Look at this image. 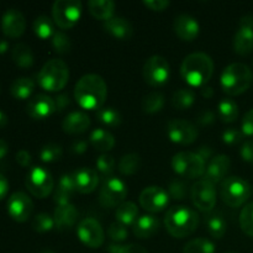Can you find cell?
Returning <instances> with one entry per match:
<instances>
[{
    "instance_id": "e0dca14e",
    "label": "cell",
    "mask_w": 253,
    "mask_h": 253,
    "mask_svg": "<svg viewBox=\"0 0 253 253\" xmlns=\"http://www.w3.org/2000/svg\"><path fill=\"white\" fill-rule=\"evenodd\" d=\"M169 195L161 187H147L141 192L140 204L150 212H160L167 208Z\"/></svg>"
},
{
    "instance_id": "4fadbf2b",
    "label": "cell",
    "mask_w": 253,
    "mask_h": 253,
    "mask_svg": "<svg viewBox=\"0 0 253 253\" xmlns=\"http://www.w3.org/2000/svg\"><path fill=\"white\" fill-rule=\"evenodd\" d=\"M77 236L83 245L90 249H99L105 241V232L98 220L93 217L83 219L77 227Z\"/></svg>"
},
{
    "instance_id": "f1b7e54d",
    "label": "cell",
    "mask_w": 253,
    "mask_h": 253,
    "mask_svg": "<svg viewBox=\"0 0 253 253\" xmlns=\"http://www.w3.org/2000/svg\"><path fill=\"white\" fill-rule=\"evenodd\" d=\"M88 9L93 17L108 21L115 12V2L111 0H90L88 2Z\"/></svg>"
},
{
    "instance_id": "ee69618b",
    "label": "cell",
    "mask_w": 253,
    "mask_h": 253,
    "mask_svg": "<svg viewBox=\"0 0 253 253\" xmlns=\"http://www.w3.org/2000/svg\"><path fill=\"white\" fill-rule=\"evenodd\" d=\"M189 194L188 183L182 179H174L168 185V195L175 200H183Z\"/></svg>"
},
{
    "instance_id": "9f6ffc18",
    "label": "cell",
    "mask_w": 253,
    "mask_h": 253,
    "mask_svg": "<svg viewBox=\"0 0 253 253\" xmlns=\"http://www.w3.org/2000/svg\"><path fill=\"white\" fill-rule=\"evenodd\" d=\"M16 162L19 163L21 167H24V168L29 167V166L31 165V162H32L31 155L29 153V151L20 150L19 152L16 153Z\"/></svg>"
},
{
    "instance_id": "4dcf8cb0",
    "label": "cell",
    "mask_w": 253,
    "mask_h": 253,
    "mask_svg": "<svg viewBox=\"0 0 253 253\" xmlns=\"http://www.w3.org/2000/svg\"><path fill=\"white\" fill-rule=\"evenodd\" d=\"M11 58L20 68L27 69L34 64V53L31 51V47L22 42L15 44L11 52Z\"/></svg>"
},
{
    "instance_id": "5b68a950",
    "label": "cell",
    "mask_w": 253,
    "mask_h": 253,
    "mask_svg": "<svg viewBox=\"0 0 253 253\" xmlns=\"http://www.w3.org/2000/svg\"><path fill=\"white\" fill-rule=\"evenodd\" d=\"M69 79L68 66L62 59H49L37 74L39 85L47 91H59Z\"/></svg>"
},
{
    "instance_id": "603a6c76",
    "label": "cell",
    "mask_w": 253,
    "mask_h": 253,
    "mask_svg": "<svg viewBox=\"0 0 253 253\" xmlns=\"http://www.w3.org/2000/svg\"><path fill=\"white\" fill-rule=\"evenodd\" d=\"M90 127V119L83 111H72L64 118L62 128L69 135H81Z\"/></svg>"
},
{
    "instance_id": "f546056e",
    "label": "cell",
    "mask_w": 253,
    "mask_h": 253,
    "mask_svg": "<svg viewBox=\"0 0 253 253\" xmlns=\"http://www.w3.org/2000/svg\"><path fill=\"white\" fill-rule=\"evenodd\" d=\"M115 216L118 222L125 225V226H131L138 219V208L135 203L132 202H124L123 204L116 208Z\"/></svg>"
},
{
    "instance_id": "7c38bea8",
    "label": "cell",
    "mask_w": 253,
    "mask_h": 253,
    "mask_svg": "<svg viewBox=\"0 0 253 253\" xmlns=\"http://www.w3.org/2000/svg\"><path fill=\"white\" fill-rule=\"evenodd\" d=\"M169 63L161 56H152L143 66V78L151 86H162L169 79Z\"/></svg>"
},
{
    "instance_id": "836d02e7",
    "label": "cell",
    "mask_w": 253,
    "mask_h": 253,
    "mask_svg": "<svg viewBox=\"0 0 253 253\" xmlns=\"http://www.w3.org/2000/svg\"><path fill=\"white\" fill-rule=\"evenodd\" d=\"M217 116L225 124H231L239 118V106L231 99H222L217 108Z\"/></svg>"
},
{
    "instance_id": "6f0895ef",
    "label": "cell",
    "mask_w": 253,
    "mask_h": 253,
    "mask_svg": "<svg viewBox=\"0 0 253 253\" xmlns=\"http://www.w3.org/2000/svg\"><path fill=\"white\" fill-rule=\"evenodd\" d=\"M86 150H88V142L85 140H77L71 146V151L76 155H83Z\"/></svg>"
},
{
    "instance_id": "4316f807",
    "label": "cell",
    "mask_w": 253,
    "mask_h": 253,
    "mask_svg": "<svg viewBox=\"0 0 253 253\" xmlns=\"http://www.w3.org/2000/svg\"><path fill=\"white\" fill-rule=\"evenodd\" d=\"M133 234L138 239H150L160 229V221L152 215H143L138 217L132 226Z\"/></svg>"
},
{
    "instance_id": "94428289",
    "label": "cell",
    "mask_w": 253,
    "mask_h": 253,
    "mask_svg": "<svg viewBox=\"0 0 253 253\" xmlns=\"http://www.w3.org/2000/svg\"><path fill=\"white\" fill-rule=\"evenodd\" d=\"M7 152H9V145L6 141L0 138V160H2L7 155Z\"/></svg>"
},
{
    "instance_id": "9a60e30c",
    "label": "cell",
    "mask_w": 253,
    "mask_h": 253,
    "mask_svg": "<svg viewBox=\"0 0 253 253\" xmlns=\"http://www.w3.org/2000/svg\"><path fill=\"white\" fill-rule=\"evenodd\" d=\"M234 49L240 56H247L253 51L252 15H245L240 20V27L234 36Z\"/></svg>"
},
{
    "instance_id": "b9f144b4",
    "label": "cell",
    "mask_w": 253,
    "mask_h": 253,
    "mask_svg": "<svg viewBox=\"0 0 253 253\" xmlns=\"http://www.w3.org/2000/svg\"><path fill=\"white\" fill-rule=\"evenodd\" d=\"M63 156V150L59 145L56 143H48L44 145L40 151V160L44 163H53L59 161Z\"/></svg>"
},
{
    "instance_id": "83f0119b",
    "label": "cell",
    "mask_w": 253,
    "mask_h": 253,
    "mask_svg": "<svg viewBox=\"0 0 253 253\" xmlns=\"http://www.w3.org/2000/svg\"><path fill=\"white\" fill-rule=\"evenodd\" d=\"M89 142L95 150L100 152H108L111 151L115 146V138L109 131L104 128H95L90 132L89 136Z\"/></svg>"
},
{
    "instance_id": "ffe728a7",
    "label": "cell",
    "mask_w": 253,
    "mask_h": 253,
    "mask_svg": "<svg viewBox=\"0 0 253 253\" xmlns=\"http://www.w3.org/2000/svg\"><path fill=\"white\" fill-rule=\"evenodd\" d=\"M230 166H231V161L230 157L226 155H217L211 158V161L208 165L207 169H205L204 179L208 182L212 183V184H217V183H222L226 179V174L229 173Z\"/></svg>"
},
{
    "instance_id": "9c48e42d",
    "label": "cell",
    "mask_w": 253,
    "mask_h": 253,
    "mask_svg": "<svg viewBox=\"0 0 253 253\" xmlns=\"http://www.w3.org/2000/svg\"><path fill=\"white\" fill-rule=\"evenodd\" d=\"M25 185L34 197L44 199L53 190L54 180L51 173L43 167H32L25 178Z\"/></svg>"
},
{
    "instance_id": "30bf717a",
    "label": "cell",
    "mask_w": 253,
    "mask_h": 253,
    "mask_svg": "<svg viewBox=\"0 0 253 253\" xmlns=\"http://www.w3.org/2000/svg\"><path fill=\"white\" fill-rule=\"evenodd\" d=\"M127 185L120 178L111 177L104 180L100 190H99V203L103 208L111 209L119 207L125 202L127 197Z\"/></svg>"
},
{
    "instance_id": "be15d7a7",
    "label": "cell",
    "mask_w": 253,
    "mask_h": 253,
    "mask_svg": "<svg viewBox=\"0 0 253 253\" xmlns=\"http://www.w3.org/2000/svg\"><path fill=\"white\" fill-rule=\"evenodd\" d=\"M7 49H9V43H7L6 40L0 39V54L5 53Z\"/></svg>"
},
{
    "instance_id": "f35d334b",
    "label": "cell",
    "mask_w": 253,
    "mask_h": 253,
    "mask_svg": "<svg viewBox=\"0 0 253 253\" xmlns=\"http://www.w3.org/2000/svg\"><path fill=\"white\" fill-rule=\"evenodd\" d=\"M165 106V96L160 91L147 94L142 100V109L146 114H156Z\"/></svg>"
},
{
    "instance_id": "11a10c76",
    "label": "cell",
    "mask_w": 253,
    "mask_h": 253,
    "mask_svg": "<svg viewBox=\"0 0 253 253\" xmlns=\"http://www.w3.org/2000/svg\"><path fill=\"white\" fill-rule=\"evenodd\" d=\"M54 104H56V111H63L71 105V98L68 94H59L57 98H54Z\"/></svg>"
},
{
    "instance_id": "7402d4cb",
    "label": "cell",
    "mask_w": 253,
    "mask_h": 253,
    "mask_svg": "<svg viewBox=\"0 0 253 253\" xmlns=\"http://www.w3.org/2000/svg\"><path fill=\"white\" fill-rule=\"evenodd\" d=\"M76 180L77 192L82 194H90L96 189L99 184V174L91 168L82 167L73 172Z\"/></svg>"
},
{
    "instance_id": "ac0fdd59",
    "label": "cell",
    "mask_w": 253,
    "mask_h": 253,
    "mask_svg": "<svg viewBox=\"0 0 253 253\" xmlns=\"http://www.w3.org/2000/svg\"><path fill=\"white\" fill-rule=\"evenodd\" d=\"M26 111L30 118L34 120H44L56 113V104L54 99L46 94H37L30 99L26 106Z\"/></svg>"
},
{
    "instance_id": "f5cc1de1",
    "label": "cell",
    "mask_w": 253,
    "mask_h": 253,
    "mask_svg": "<svg viewBox=\"0 0 253 253\" xmlns=\"http://www.w3.org/2000/svg\"><path fill=\"white\" fill-rule=\"evenodd\" d=\"M215 119H216V115H215L214 111L204 110V111H202L199 115H198L197 121L199 125L208 126V125H211V124L215 121Z\"/></svg>"
},
{
    "instance_id": "60d3db41",
    "label": "cell",
    "mask_w": 253,
    "mask_h": 253,
    "mask_svg": "<svg viewBox=\"0 0 253 253\" xmlns=\"http://www.w3.org/2000/svg\"><path fill=\"white\" fill-rule=\"evenodd\" d=\"M114 169H115V160L111 155L104 153L100 157L96 160V172L99 173L101 178H108L113 177Z\"/></svg>"
},
{
    "instance_id": "d590c367",
    "label": "cell",
    "mask_w": 253,
    "mask_h": 253,
    "mask_svg": "<svg viewBox=\"0 0 253 253\" xmlns=\"http://www.w3.org/2000/svg\"><path fill=\"white\" fill-rule=\"evenodd\" d=\"M205 225H207L210 236H212L214 239H222L224 235L226 234L227 224L221 215L212 214L208 216V219L205 220Z\"/></svg>"
},
{
    "instance_id": "7dc6e473",
    "label": "cell",
    "mask_w": 253,
    "mask_h": 253,
    "mask_svg": "<svg viewBox=\"0 0 253 253\" xmlns=\"http://www.w3.org/2000/svg\"><path fill=\"white\" fill-rule=\"evenodd\" d=\"M108 236L109 239L113 240L114 242L119 244V242H124L128 237V231L126 229L125 225L120 224V222H113L110 226L108 227Z\"/></svg>"
},
{
    "instance_id": "44dd1931",
    "label": "cell",
    "mask_w": 253,
    "mask_h": 253,
    "mask_svg": "<svg viewBox=\"0 0 253 253\" xmlns=\"http://www.w3.org/2000/svg\"><path fill=\"white\" fill-rule=\"evenodd\" d=\"M174 31L183 41H194L200 31L199 22L197 19L187 14H182L174 20Z\"/></svg>"
},
{
    "instance_id": "1f68e13d",
    "label": "cell",
    "mask_w": 253,
    "mask_h": 253,
    "mask_svg": "<svg viewBox=\"0 0 253 253\" xmlns=\"http://www.w3.org/2000/svg\"><path fill=\"white\" fill-rule=\"evenodd\" d=\"M34 89L35 82L31 78L20 77L12 82L11 86H10V93L17 100H25V99L31 96V94L34 93Z\"/></svg>"
},
{
    "instance_id": "484cf974",
    "label": "cell",
    "mask_w": 253,
    "mask_h": 253,
    "mask_svg": "<svg viewBox=\"0 0 253 253\" xmlns=\"http://www.w3.org/2000/svg\"><path fill=\"white\" fill-rule=\"evenodd\" d=\"M104 30L118 40H128L132 36V25L124 17H111L104 22Z\"/></svg>"
},
{
    "instance_id": "6125c7cd",
    "label": "cell",
    "mask_w": 253,
    "mask_h": 253,
    "mask_svg": "<svg viewBox=\"0 0 253 253\" xmlns=\"http://www.w3.org/2000/svg\"><path fill=\"white\" fill-rule=\"evenodd\" d=\"M202 95L204 96V98L210 99L212 95H214V89H212L211 86H208V85L203 86V88H202Z\"/></svg>"
},
{
    "instance_id": "3957f363",
    "label": "cell",
    "mask_w": 253,
    "mask_h": 253,
    "mask_svg": "<svg viewBox=\"0 0 253 253\" xmlns=\"http://www.w3.org/2000/svg\"><path fill=\"white\" fill-rule=\"evenodd\" d=\"M165 225L170 236L184 239L197 230L199 215L192 208L178 205L168 210L165 216Z\"/></svg>"
},
{
    "instance_id": "d6986e66",
    "label": "cell",
    "mask_w": 253,
    "mask_h": 253,
    "mask_svg": "<svg viewBox=\"0 0 253 253\" xmlns=\"http://www.w3.org/2000/svg\"><path fill=\"white\" fill-rule=\"evenodd\" d=\"M1 30L4 35L11 39L22 36L26 30L24 14L17 9H7L1 17Z\"/></svg>"
},
{
    "instance_id": "bcb514c9",
    "label": "cell",
    "mask_w": 253,
    "mask_h": 253,
    "mask_svg": "<svg viewBox=\"0 0 253 253\" xmlns=\"http://www.w3.org/2000/svg\"><path fill=\"white\" fill-rule=\"evenodd\" d=\"M240 226L242 231L253 237V202L247 204L240 214Z\"/></svg>"
},
{
    "instance_id": "681fc988",
    "label": "cell",
    "mask_w": 253,
    "mask_h": 253,
    "mask_svg": "<svg viewBox=\"0 0 253 253\" xmlns=\"http://www.w3.org/2000/svg\"><path fill=\"white\" fill-rule=\"evenodd\" d=\"M244 137V132H242V130H239V128L231 127L222 132V142L229 146L237 145V143L241 142Z\"/></svg>"
},
{
    "instance_id": "e7e4bbea",
    "label": "cell",
    "mask_w": 253,
    "mask_h": 253,
    "mask_svg": "<svg viewBox=\"0 0 253 253\" xmlns=\"http://www.w3.org/2000/svg\"><path fill=\"white\" fill-rule=\"evenodd\" d=\"M7 125V116L4 111L0 110V128L5 127Z\"/></svg>"
},
{
    "instance_id": "6da1fadb",
    "label": "cell",
    "mask_w": 253,
    "mask_h": 253,
    "mask_svg": "<svg viewBox=\"0 0 253 253\" xmlns=\"http://www.w3.org/2000/svg\"><path fill=\"white\" fill-rule=\"evenodd\" d=\"M108 96V85L98 74H85L74 88V99L85 110H99L103 108Z\"/></svg>"
},
{
    "instance_id": "7bdbcfd3",
    "label": "cell",
    "mask_w": 253,
    "mask_h": 253,
    "mask_svg": "<svg viewBox=\"0 0 253 253\" xmlns=\"http://www.w3.org/2000/svg\"><path fill=\"white\" fill-rule=\"evenodd\" d=\"M32 229L36 232H40V234H43V232L51 231L54 226V220L51 215L46 214V212H41V214H37L36 216L34 217L31 224Z\"/></svg>"
},
{
    "instance_id": "003e7915",
    "label": "cell",
    "mask_w": 253,
    "mask_h": 253,
    "mask_svg": "<svg viewBox=\"0 0 253 253\" xmlns=\"http://www.w3.org/2000/svg\"><path fill=\"white\" fill-rule=\"evenodd\" d=\"M227 253H235V252H227Z\"/></svg>"
},
{
    "instance_id": "db71d44e",
    "label": "cell",
    "mask_w": 253,
    "mask_h": 253,
    "mask_svg": "<svg viewBox=\"0 0 253 253\" xmlns=\"http://www.w3.org/2000/svg\"><path fill=\"white\" fill-rule=\"evenodd\" d=\"M240 153H241L242 160L249 163H253V140L246 141L242 145Z\"/></svg>"
},
{
    "instance_id": "2e32d148",
    "label": "cell",
    "mask_w": 253,
    "mask_h": 253,
    "mask_svg": "<svg viewBox=\"0 0 253 253\" xmlns=\"http://www.w3.org/2000/svg\"><path fill=\"white\" fill-rule=\"evenodd\" d=\"M34 211V202L27 194L16 192L7 200V212L10 217L17 222H25L31 217Z\"/></svg>"
},
{
    "instance_id": "f907efd6",
    "label": "cell",
    "mask_w": 253,
    "mask_h": 253,
    "mask_svg": "<svg viewBox=\"0 0 253 253\" xmlns=\"http://www.w3.org/2000/svg\"><path fill=\"white\" fill-rule=\"evenodd\" d=\"M241 128L245 136H253V109L245 114Z\"/></svg>"
},
{
    "instance_id": "8fae6325",
    "label": "cell",
    "mask_w": 253,
    "mask_h": 253,
    "mask_svg": "<svg viewBox=\"0 0 253 253\" xmlns=\"http://www.w3.org/2000/svg\"><path fill=\"white\" fill-rule=\"evenodd\" d=\"M190 198L198 210L210 212L216 205V189L212 183L207 179H200L190 188Z\"/></svg>"
},
{
    "instance_id": "8d00e7d4",
    "label": "cell",
    "mask_w": 253,
    "mask_h": 253,
    "mask_svg": "<svg viewBox=\"0 0 253 253\" xmlns=\"http://www.w3.org/2000/svg\"><path fill=\"white\" fill-rule=\"evenodd\" d=\"M34 32L39 39L48 40L52 39L54 35L53 21L46 15H41L37 17L34 22Z\"/></svg>"
},
{
    "instance_id": "816d5d0a",
    "label": "cell",
    "mask_w": 253,
    "mask_h": 253,
    "mask_svg": "<svg viewBox=\"0 0 253 253\" xmlns=\"http://www.w3.org/2000/svg\"><path fill=\"white\" fill-rule=\"evenodd\" d=\"M143 5L152 11H163L169 6L170 2L166 1V0H146L143 1Z\"/></svg>"
},
{
    "instance_id": "7a4b0ae2",
    "label": "cell",
    "mask_w": 253,
    "mask_h": 253,
    "mask_svg": "<svg viewBox=\"0 0 253 253\" xmlns=\"http://www.w3.org/2000/svg\"><path fill=\"white\" fill-rule=\"evenodd\" d=\"M214 73V62L204 52H194L184 58L180 66V76L192 86H205Z\"/></svg>"
},
{
    "instance_id": "e575fe53",
    "label": "cell",
    "mask_w": 253,
    "mask_h": 253,
    "mask_svg": "<svg viewBox=\"0 0 253 253\" xmlns=\"http://www.w3.org/2000/svg\"><path fill=\"white\" fill-rule=\"evenodd\" d=\"M195 101V94L190 88H182L173 94L172 105L177 110H188Z\"/></svg>"
},
{
    "instance_id": "91938a15",
    "label": "cell",
    "mask_w": 253,
    "mask_h": 253,
    "mask_svg": "<svg viewBox=\"0 0 253 253\" xmlns=\"http://www.w3.org/2000/svg\"><path fill=\"white\" fill-rule=\"evenodd\" d=\"M7 192H9V183H7V179L5 178V175H2L0 173V200H2L6 197Z\"/></svg>"
},
{
    "instance_id": "74e56055",
    "label": "cell",
    "mask_w": 253,
    "mask_h": 253,
    "mask_svg": "<svg viewBox=\"0 0 253 253\" xmlns=\"http://www.w3.org/2000/svg\"><path fill=\"white\" fill-rule=\"evenodd\" d=\"M96 119H98L99 123L103 124L104 126L111 128L120 126L121 121H123L120 113H119L118 110H115L114 108H110V106L99 109V110L96 111Z\"/></svg>"
},
{
    "instance_id": "cb8c5ba5",
    "label": "cell",
    "mask_w": 253,
    "mask_h": 253,
    "mask_svg": "<svg viewBox=\"0 0 253 253\" xmlns=\"http://www.w3.org/2000/svg\"><path fill=\"white\" fill-rule=\"evenodd\" d=\"M77 192L76 187V180H74V174L73 173H67L63 174L58 180V184H57L56 190H54L53 199L54 203L58 205H66L71 204V199L73 197L74 193Z\"/></svg>"
},
{
    "instance_id": "c3c4849f",
    "label": "cell",
    "mask_w": 253,
    "mask_h": 253,
    "mask_svg": "<svg viewBox=\"0 0 253 253\" xmlns=\"http://www.w3.org/2000/svg\"><path fill=\"white\" fill-rule=\"evenodd\" d=\"M110 253H148L146 249H143L141 245L128 244V245H118L111 244L108 246Z\"/></svg>"
},
{
    "instance_id": "8992f818",
    "label": "cell",
    "mask_w": 253,
    "mask_h": 253,
    "mask_svg": "<svg viewBox=\"0 0 253 253\" xmlns=\"http://www.w3.org/2000/svg\"><path fill=\"white\" fill-rule=\"evenodd\" d=\"M172 168L179 177L195 179L205 174L207 163L197 152H179L172 158Z\"/></svg>"
},
{
    "instance_id": "52a82bcc",
    "label": "cell",
    "mask_w": 253,
    "mask_h": 253,
    "mask_svg": "<svg viewBox=\"0 0 253 253\" xmlns=\"http://www.w3.org/2000/svg\"><path fill=\"white\" fill-rule=\"evenodd\" d=\"M251 185L241 177H229L221 183V199L231 208H239L249 200Z\"/></svg>"
},
{
    "instance_id": "ab89813d",
    "label": "cell",
    "mask_w": 253,
    "mask_h": 253,
    "mask_svg": "<svg viewBox=\"0 0 253 253\" xmlns=\"http://www.w3.org/2000/svg\"><path fill=\"white\" fill-rule=\"evenodd\" d=\"M214 242L208 239H194L188 242L183 249V253H215Z\"/></svg>"
},
{
    "instance_id": "680465c9",
    "label": "cell",
    "mask_w": 253,
    "mask_h": 253,
    "mask_svg": "<svg viewBox=\"0 0 253 253\" xmlns=\"http://www.w3.org/2000/svg\"><path fill=\"white\" fill-rule=\"evenodd\" d=\"M197 155L199 156V157L202 158L205 163H207L208 161H211L212 150L210 147H208V146H203V147H200L199 150L197 151Z\"/></svg>"
},
{
    "instance_id": "ba28073f",
    "label": "cell",
    "mask_w": 253,
    "mask_h": 253,
    "mask_svg": "<svg viewBox=\"0 0 253 253\" xmlns=\"http://www.w3.org/2000/svg\"><path fill=\"white\" fill-rule=\"evenodd\" d=\"M82 15L79 0H57L52 6V17L59 29L69 30L76 26Z\"/></svg>"
},
{
    "instance_id": "03108f58",
    "label": "cell",
    "mask_w": 253,
    "mask_h": 253,
    "mask_svg": "<svg viewBox=\"0 0 253 253\" xmlns=\"http://www.w3.org/2000/svg\"><path fill=\"white\" fill-rule=\"evenodd\" d=\"M40 253H54L53 251H52V250H48V249H46V250H42L41 252Z\"/></svg>"
},
{
    "instance_id": "d4e9b609",
    "label": "cell",
    "mask_w": 253,
    "mask_h": 253,
    "mask_svg": "<svg viewBox=\"0 0 253 253\" xmlns=\"http://www.w3.org/2000/svg\"><path fill=\"white\" fill-rule=\"evenodd\" d=\"M78 210L73 204L58 205L53 214L54 226L59 231H66V230L72 229L78 220Z\"/></svg>"
},
{
    "instance_id": "277c9868",
    "label": "cell",
    "mask_w": 253,
    "mask_h": 253,
    "mask_svg": "<svg viewBox=\"0 0 253 253\" xmlns=\"http://www.w3.org/2000/svg\"><path fill=\"white\" fill-rule=\"evenodd\" d=\"M253 73L244 63H232L224 69L220 78L221 88L227 95H240L251 86Z\"/></svg>"
},
{
    "instance_id": "d6a6232c",
    "label": "cell",
    "mask_w": 253,
    "mask_h": 253,
    "mask_svg": "<svg viewBox=\"0 0 253 253\" xmlns=\"http://www.w3.org/2000/svg\"><path fill=\"white\" fill-rule=\"evenodd\" d=\"M141 165V157L137 153H127L124 155L120 158L118 163V169L121 174L124 175H132L140 170Z\"/></svg>"
},
{
    "instance_id": "5bb4252c",
    "label": "cell",
    "mask_w": 253,
    "mask_h": 253,
    "mask_svg": "<svg viewBox=\"0 0 253 253\" xmlns=\"http://www.w3.org/2000/svg\"><path fill=\"white\" fill-rule=\"evenodd\" d=\"M198 128L192 123L183 119H172L167 124V135L177 145H192L198 137Z\"/></svg>"
},
{
    "instance_id": "f6af8a7d",
    "label": "cell",
    "mask_w": 253,
    "mask_h": 253,
    "mask_svg": "<svg viewBox=\"0 0 253 253\" xmlns=\"http://www.w3.org/2000/svg\"><path fill=\"white\" fill-rule=\"evenodd\" d=\"M52 47H53V49L58 54L69 53V51L72 48L71 39L64 32L56 31L53 37H52Z\"/></svg>"
}]
</instances>
